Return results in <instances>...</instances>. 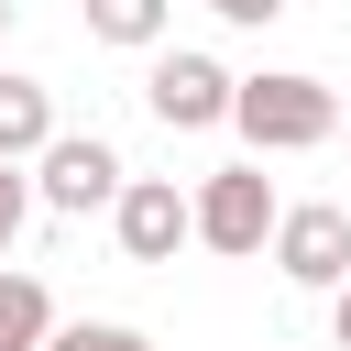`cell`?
Listing matches in <instances>:
<instances>
[{
	"instance_id": "cell-1",
	"label": "cell",
	"mask_w": 351,
	"mask_h": 351,
	"mask_svg": "<svg viewBox=\"0 0 351 351\" xmlns=\"http://www.w3.org/2000/svg\"><path fill=\"white\" fill-rule=\"evenodd\" d=\"M230 132H241L252 154H318V143L340 132V99H329V77H307V66H263V77H230Z\"/></svg>"
},
{
	"instance_id": "cell-2",
	"label": "cell",
	"mask_w": 351,
	"mask_h": 351,
	"mask_svg": "<svg viewBox=\"0 0 351 351\" xmlns=\"http://www.w3.org/2000/svg\"><path fill=\"white\" fill-rule=\"evenodd\" d=\"M121 176H132V165H121L99 132H44V143H33V197H44L55 219L110 208V197H121Z\"/></svg>"
},
{
	"instance_id": "cell-3",
	"label": "cell",
	"mask_w": 351,
	"mask_h": 351,
	"mask_svg": "<svg viewBox=\"0 0 351 351\" xmlns=\"http://www.w3.org/2000/svg\"><path fill=\"white\" fill-rule=\"evenodd\" d=\"M263 230H274V186H263V165H219V176L186 197V241H208V252H230V263H252Z\"/></svg>"
},
{
	"instance_id": "cell-4",
	"label": "cell",
	"mask_w": 351,
	"mask_h": 351,
	"mask_svg": "<svg viewBox=\"0 0 351 351\" xmlns=\"http://www.w3.org/2000/svg\"><path fill=\"white\" fill-rule=\"evenodd\" d=\"M263 252H274V274H285V285L329 296V285L351 274V208H340V197H307V208H274Z\"/></svg>"
},
{
	"instance_id": "cell-5",
	"label": "cell",
	"mask_w": 351,
	"mask_h": 351,
	"mask_svg": "<svg viewBox=\"0 0 351 351\" xmlns=\"http://www.w3.org/2000/svg\"><path fill=\"white\" fill-rule=\"evenodd\" d=\"M143 99H154V121H165V132H208V121H230V66L176 44V55H154Z\"/></svg>"
},
{
	"instance_id": "cell-6",
	"label": "cell",
	"mask_w": 351,
	"mask_h": 351,
	"mask_svg": "<svg viewBox=\"0 0 351 351\" xmlns=\"http://www.w3.org/2000/svg\"><path fill=\"white\" fill-rule=\"evenodd\" d=\"M110 230H121L132 263H176V252H186V186H176V176H121Z\"/></svg>"
},
{
	"instance_id": "cell-7",
	"label": "cell",
	"mask_w": 351,
	"mask_h": 351,
	"mask_svg": "<svg viewBox=\"0 0 351 351\" xmlns=\"http://www.w3.org/2000/svg\"><path fill=\"white\" fill-rule=\"evenodd\" d=\"M55 132V99H44V77H11L0 66V154L11 165H33V143Z\"/></svg>"
},
{
	"instance_id": "cell-8",
	"label": "cell",
	"mask_w": 351,
	"mask_h": 351,
	"mask_svg": "<svg viewBox=\"0 0 351 351\" xmlns=\"http://www.w3.org/2000/svg\"><path fill=\"white\" fill-rule=\"evenodd\" d=\"M44 329H55L44 274H0V351H44Z\"/></svg>"
},
{
	"instance_id": "cell-9",
	"label": "cell",
	"mask_w": 351,
	"mask_h": 351,
	"mask_svg": "<svg viewBox=\"0 0 351 351\" xmlns=\"http://www.w3.org/2000/svg\"><path fill=\"white\" fill-rule=\"evenodd\" d=\"M165 11L176 0H88V33L99 44H165Z\"/></svg>"
},
{
	"instance_id": "cell-10",
	"label": "cell",
	"mask_w": 351,
	"mask_h": 351,
	"mask_svg": "<svg viewBox=\"0 0 351 351\" xmlns=\"http://www.w3.org/2000/svg\"><path fill=\"white\" fill-rule=\"evenodd\" d=\"M44 351H154L143 329H121V318H55L44 329Z\"/></svg>"
},
{
	"instance_id": "cell-11",
	"label": "cell",
	"mask_w": 351,
	"mask_h": 351,
	"mask_svg": "<svg viewBox=\"0 0 351 351\" xmlns=\"http://www.w3.org/2000/svg\"><path fill=\"white\" fill-rule=\"evenodd\" d=\"M22 219H33V176L0 154V263H11V241H22Z\"/></svg>"
},
{
	"instance_id": "cell-12",
	"label": "cell",
	"mask_w": 351,
	"mask_h": 351,
	"mask_svg": "<svg viewBox=\"0 0 351 351\" xmlns=\"http://www.w3.org/2000/svg\"><path fill=\"white\" fill-rule=\"evenodd\" d=\"M208 11H219V22H274L285 0H208Z\"/></svg>"
},
{
	"instance_id": "cell-13",
	"label": "cell",
	"mask_w": 351,
	"mask_h": 351,
	"mask_svg": "<svg viewBox=\"0 0 351 351\" xmlns=\"http://www.w3.org/2000/svg\"><path fill=\"white\" fill-rule=\"evenodd\" d=\"M329 329H340V351H351V274L329 285Z\"/></svg>"
},
{
	"instance_id": "cell-14",
	"label": "cell",
	"mask_w": 351,
	"mask_h": 351,
	"mask_svg": "<svg viewBox=\"0 0 351 351\" xmlns=\"http://www.w3.org/2000/svg\"><path fill=\"white\" fill-rule=\"evenodd\" d=\"M11 11H22V0H0V33H11Z\"/></svg>"
},
{
	"instance_id": "cell-15",
	"label": "cell",
	"mask_w": 351,
	"mask_h": 351,
	"mask_svg": "<svg viewBox=\"0 0 351 351\" xmlns=\"http://www.w3.org/2000/svg\"><path fill=\"white\" fill-rule=\"evenodd\" d=\"M340 132H351V121H340Z\"/></svg>"
}]
</instances>
